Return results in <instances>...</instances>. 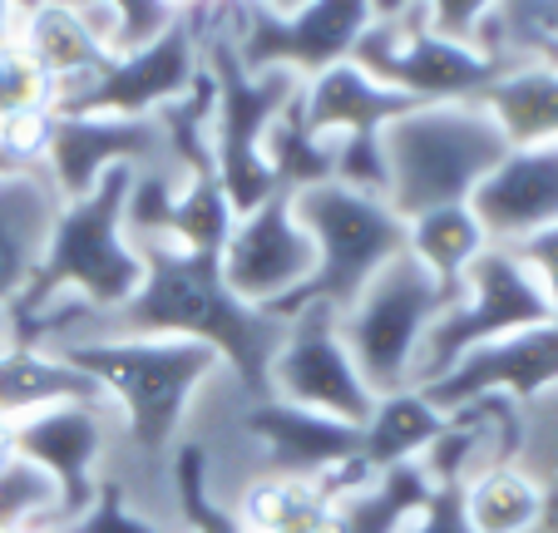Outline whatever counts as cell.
<instances>
[{"label":"cell","mask_w":558,"mask_h":533,"mask_svg":"<svg viewBox=\"0 0 558 533\" xmlns=\"http://www.w3.org/2000/svg\"><path fill=\"white\" fill-rule=\"evenodd\" d=\"M50 355L85 371L119 415L114 460L105 480L134 509L173 529L169 464L189 435L193 405L222 376V361L198 341H163V336H99V341L54 346Z\"/></svg>","instance_id":"1"},{"label":"cell","mask_w":558,"mask_h":533,"mask_svg":"<svg viewBox=\"0 0 558 533\" xmlns=\"http://www.w3.org/2000/svg\"><path fill=\"white\" fill-rule=\"evenodd\" d=\"M144 262V282L119 312L109 316H70L60 336L45 351L70 341H99V336H163V341H198L222 361L247 396H267V366H272L282 326L272 312L238 302L222 282V267L213 252H183L163 238L129 232Z\"/></svg>","instance_id":"2"},{"label":"cell","mask_w":558,"mask_h":533,"mask_svg":"<svg viewBox=\"0 0 558 533\" xmlns=\"http://www.w3.org/2000/svg\"><path fill=\"white\" fill-rule=\"evenodd\" d=\"M134 168H109L85 198L60 208L40 272L11 302V316H40L60 302L85 306V316H109L138 292L144 262L129 238V193Z\"/></svg>","instance_id":"3"},{"label":"cell","mask_w":558,"mask_h":533,"mask_svg":"<svg viewBox=\"0 0 558 533\" xmlns=\"http://www.w3.org/2000/svg\"><path fill=\"white\" fill-rule=\"evenodd\" d=\"M509 148L514 144L485 105H415L380 129L386 203L405 222L435 208H460Z\"/></svg>","instance_id":"4"},{"label":"cell","mask_w":558,"mask_h":533,"mask_svg":"<svg viewBox=\"0 0 558 533\" xmlns=\"http://www.w3.org/2000/svg\"><path fill=\"white\" fill-rule=\"evenodd\" d=\"M292 203L316 247V267L312 282L287 302L277 322H287L302 306H327L341 316L405 252V218L386 198L356 193L347 183H316L306 193H292Z\"/></svg>","instance_id":"5"},{"label":"cell","mask_w":558,"mask_h":533,"mask_svg":"<svg viewBox=\"0 0 558 533\" xmlns=\"http://www.w3.org/2000/svg\"><path fill=\"white\" fill-rule=\"evenodd\" d=\"M203 70L213 80V124H208V144H213V173H218L222 193H228L232 213L243 218L253 213L263 198H272V168L263 158V134L282 105L296 95V74L287 70H243L232 40L218 21V0H208V31H203Z\"/></svg>","instance_id":"6"},{"label":"cell","mask_w":558,"mask_h":533,"mask_svg":"<svg viewBox=\"0 0 558 533\" xmlns=\"http://www.w3.org/2000/svg\"><path fill=\"white\" fill-rule=\"evenodd\" d=\"M460 302V292L440 287L411 252L390 262L386 272L337 316L341 341H347L351 361H356L361 380L371 386V396H396V390L415 386V361L421 346L430 336V326L440 322L450 306Z\"/></svg>","instance_id":"7"},{"label":"cell","mask_w":558,"mask_h":533,"mask_svg":"<svg viewBox=\"0 0 558 533\" xmlns=\"http://www.w3.org/2000/svg\"><path fill=\"white\" fill-rule=\"evenodd\" d=\"M544 322H554V302H548V287L538 282V272L519 252L485 247L474 257L470 272H464L460 302L425 336L421 361H415V390L435 386L474 346H489L499 336L529 331V326H544Z\"/></svg>","instance_id":"8"},{"label":"cell","mask_w":558,"mask_h":533,"mask_svg":"<svg viewBox=\"0 0 558 533\" xmlns=\"http://www.w3.org/2000/svg\"><path fill=\"white\" fill-rule=\"evenodd\" d=\"M351 60L380 84L401 89L415 105H480L489 84L509 74L499 60L480 54L474 45L445 40L430 31V15L421 5H405L396 15H376L361 35Z\"/></svg>","instance_id":"9"},{"label":"cell","mask_w":558,"mask_h":533,"mask_svg":"<svg viewBox=\"0 0 558 533\" xmlns=\"http://www.w3.org/2000/svg\"><path fill=\"white\" fill-rule=\"evenodd\" d=\"M218 21L243 70H287L296 80H312L351 60L376 15L371 0H312L292 15H272L253 0H218Z\"/></svg>","instance_id":"10"},{"label":"cell","mask_w":558,"mask_h":533,"mask_svg":"<svg viewBox=\"0 0 558 533\" xmlns=\"http://www.w3.org/2000/svg\"><path fill=\"white\" fill-rule=\"evenodd\" d=\"M203 31H208V0L173 15V25L144 50L109 60L95 80L54 99V114H119V119H154L183 99L203 80Z\"/></svg>","instance_id":"11"},{"label":"cell","mask_w":558,"mask_h":533,"mask_svg":"<svg viewBox=\"0 0 558 533\" xmlns=\"http://www.w3.org/2000/svg\"><path fill=\"white\" fill-rule=\"evenodd\" d=\"M267 396L282 405L312 410V415L341 420L351 429H361L376 410V396L341 341L337 312H327V306H302L287 316L282 346L267 366Z\"/></svg>","instance_id":"12"},{"label":"cell","mask_w":558,"mask_h":533,"mask_svg":"<svg viewBox=\"0 0 558 533\" xmlns=\"http://www.w3.org/2000/svg\"><path fill=\"white\" fill-rule=\"evenodd\" d=\"M119 415L109 400H60L15 420V455L40 464L60 489V523H74L99 499V484L114 460Z\"/></svg>","instance_id":"13"},{"label":"cell","mask_w":558,"mask_h":533,"mask_svg":"<svg viewBox=\"0 0 558 533\" xmlns=\"http://www.w3.org/2000/svg\"><path fill=\"white\" fill-rule=\"evenodd\" d=\"M218 267L238 302L282 316L287 302L312 282L316 267V247L306 238L302 218H296L292 193L277 189L272 198H263L253 213L232 222L228 242L218 252Z\"/></svg>","instance_id":"14"},{"label":"cell","mask_w":558,"mask_h":533,"mask_svg":"<svg viewBox=\"0 0 558 533\" xmlns=\"http://www.w3.org/2000/svg\"><path fill=\"white\" fill-rule=\"evenodd\" d=\"M40 168L64 203L85 198L109 168L134 173H169V138L158 119H119V114H54L45 124ZM179 173V168H173Z\"/></svg>","instance_id":"15"},{"label":"cell","mask_w":558,"mask_h":533,"mask_svg":"<svg viewBox=\"0 0 558 533\" xmlns=\"http://www.w3.org/2000/svg\"><path fill=\"white\" fill-rule=\"evenodd\" d=\"M558 386V322L529 326V331L499 336L489 346H474L470 355L454 361V371H445L435 386H425V400H430L440 415L470 405L480 396H505L514 405H529L544 390Z\"/></svg>","instance_id":"16"},{"label":"cell","mask_w":558,"mask_h":533,"mask_svg":"<svg viewBox=\"0 0 558 533\" xmlns=\"http://www.w3.org/2000/svg\"><path fill=\"white\" fill-rule=\"evenodd\" d=\"M470 213L489 247L505 252L558 228V144H514L470 193Z\"/></svg>","instance_id":"17"},{"label":"cell","mask_w":558,"mask_h":533,"mask_svg":"<svg viewBox=\"0 0 558 533\" xmlns=\"http://www.w3.org/2000/svg\"><path fill=\"white\" fill-rule=\"evenodd\" d=\"M60 208L64 198L40 163L0 168V306H11L40 272Z\"/></svg>","instance_id":"18"},{"label":"cell","mask_w":558,"mask_h":533,"mask_svg":"<svg viewBox=\"0 0 558 533\" xmlns=\"http://www.w3.org/2000/svg\"><path fill=\"white\" fill-rule=\"evenodd\" d=\"M306 124L327 138H380V129L396 124L401 114H411L415 99H405L401 89L380 84L376 74H366L356 60H341L331 70L302 80L296 89Z\"/></svg>","instance_id":"19"},{"label":"cell","mask_w":558,"mask_h":533,"mask_svg":"<svg viewBox=\"0 0 558 533\" xmlns=\"http://www.w3.org/2000/svg\"><path fill=\"white\" fill-rule=\"evenodd\" d=\"M11 40L54 84V99L80 89L85 80H95L109 60H119L85 15L70 11V5H54V0H25L21 15H15Z\"/></svg>","instance_id":"20"},{"label":"cell","mask_w":558,"mask_h":533,"mask_svg":"<svg viewBox=\"0 0 558 533\" xmlns=\"http://www.w3.org/2000/svg\"><path fill=\"white\" fill-rule=\"evenodd\" d=\"M445 429V415L425 400V390H396V396H380L371 420L361 425V470L376 480L386 470H401V464H421V455L430 450Z\"/></svg>","instance_id":"21"},{"label":"cell","mask_w":558,"mask_h":533,"mask_svg":"<svg viewBox=\"0 0 558 533\" xmlns=\"http://www.w3.org/2000/svg\"><path fill=\"white\" fill-rule=\"evenodd\" d=\"M430 489L435 484L425 480L421 464L386 470L376 480L356 484V489L337 494L322 533H401L415 519V509L430 499Z\"/></svg>","instance_id":"22"},{"label":"cell","mask_w":558,"mask_h":533,"mask_svg":"<svg viewBox=\"0 0 558 533\" xmlns=\"http://www.w3.org/2000/svg\"><path fill=\"white\" fill-rule=\"evenodd\" d=\"M60 400H109L85 371L35 346H11L0 351V415H31V410L60 405Z\"/></svg>","instance_id":"23"},{"label":"cell","mask_w":558,"mask_h":533,"mask_svg":"<svg viewBox=\"0 0 558 533\" xmlns=\"http://www.w3.org/2000/svg\"><path fill=\"white\" fill-rule=\"evenodd\" d=\"M460 509L470 533H538L544 523V489L514 460L485 464L460 484Z\"/></svg>","instance_id":"24"},{"label":"cell","mask_w":558,"mask_h":533,"mask_svg":"<svg viewBox=\"0 0 558 533\" xmlns=\"http://www.w3.org/2000/svg\"><path fill=\"white\" fill-rule=\"evenodd\" d=\"M296 89H302V84H296ZM337 144L341 138L316 134V129L306 124L302 105H296V95H292L282 105V114L267 124L263 158H267V168H272L277 189L306 193V189H316V183H331V178H337Z\"/></svg>","instance_id":"25"},{"label":"cell","mask_w":558,"mask_h":533,"mask_svg":"<svg viewBox=\"0 0 558 533\" xmlns=\"http://www.w3.org/2000/svg\"><path fill=\"white\" fill-rule=\"evenodd\" d=\"M480 105L499 119L509 144H558V74L544 64H514Z\"/></svg>","instance_id":"26"},{"label":"cell","mask_w":558,"mask_h":533,"mask_svg":"<svg viewBox=\"0 0 558 533\" xmlns=\"http://www.w3.org/2000/svg\"><path fill=\"white\" fill-rule=\"evenodd\" d=\"M485 247L489 242H485V232H480V222H474L470 203H460V208H435V213H421V218L405 222V252H411L440 287H450V292L464 287V272H470L474 257Z\"/></svg>","instance_id":"27"},{"label":"cell","mask_w":558,"mask_h":533,"mask_svg":"<svg viewBox=\"0 0 558 533\" xmlns=\"http://www.w3.org/2000/svg\"><path fill=\"white\" fill-rule=\"evenodd\" d=\"M54 523H60L54 480L25 455H11L0 464V533H45Z\"/></svg>","instance_id":"28"},{"label":"cell","mask_w":558,"mask_h":533,"mask_svg":"<svg viewBox=\"0 0 558 533\" xmlns=\"http://www.w3.org/2000/svg\"><path fill=\"white\" fill-rule=\"evenodd\" d=\"M54 5H70L85 15L114 54L144 50L148 40H158L173 25V11H163L158 0H54Z\"/></svg>","instance_id":"29"},{"label":"cell","mask_w":558,"mask_h":533,"mask_svg":"<svg viewBox=\"0 0 558 533\" xmlns=\"http://www.w3.org/2000/svg\"><path fill=\"white\" fill-rule=\"evenodd\" d=\"M514 464L534 484H544L548 474H558V386L544 390L538 400L519 405V450Z\"/></svg>","instance_id":"30"},{"label":"cell","mask_w":558,"mask_h":533,"mask_svg":"<svg viewBox=\"0 0 558 533\" xmlns=\"http://www.w3.org/2000/svg\"><path fill=\"white\" fill-rule=\"evenodd\" d=\"M54 109V84L25 60L15 40L0 45V124L21 114H45Z\"/></svg>","instance_id":"31"},{"label":"cell","mask_w":558,"mask_h":533,"mask_svg":"<svg viewBox=\"0 0 558 533\" xmlns=\"http://www.w3.org/2000/svg\"><path fill=\"white\" fill-rule=\"evenodd\" d=\"M405 5H421V11L430 15L435 35L470 45L474 31H480V21L495 11L499 0H371V15H396V11H405Z\"/></svg>","instance_id":"32"},{"label":"cell","mask_w":558,"mask_h":533,"mask_svg":"<svg viewBox=\"0 0 558 533\" xmlns=\"http://www.w3.org/2000/svg\"><path fill=\"white\" fill-rule=\"evenodd\" d=\"M54 533H173V529L169 523H158V519H148L144 509H134V504L105 480L99 484V499L89 504L74 523H64V529H54Z\"/></svg>","instance_id":"33"},{"label":"cell","mask_w":558,"mask_h":533,"mask_svg":"<svg viewBox=\"0 0 558 533\" xmlns=\"http://www.w3.org/2000/svg\"><path fill=\"white\" fill-rule=\"evenodd\" d=\"M401 533H470L464 509H460V484H435L430 499L415 509V519Z\"/></svg>","instance_id":"34"},{"label":"cell","mask_w":558,"mask_h":533,"mask_svg":"<svg viewBox=\"0 0 558 533\" xmlns=\"http://www.w3.org/2000/svg\"><path fill=\"white\" fill-rule=\"evenodd\" d=\"M538 489H544V523H538V533H558V474H548Z\"/></svg>","instance_id":"35"},{"label":"cell","mask_w":558,"mask_h":533,"mask_svg":"<svg viewBox=\"0 0 558 533\" xmlns=\"http://www.w3.org/2000/svg\"><path fill=\"white\" fill-rule=\"evenodd\" d=\"M25 0H0V45L15 35V15H21Z\"/></svg>","instance_id":"36"},{"label":"cell","mask_w":558,"mask_h":533,"mask_svg":"<svg viewBox=\"0 0 558 533\" xmlns=\"http://www.w3.org/2000/svg\"><path fill=\"white\" fill-rule=\"evenodd\" d=\"M15 455V420L11 415H0V464Z\"/></svg>","instance_id":"37"},{"label":"cell","mask_w":558,"mask_h":533,"mask_svg":"<svg viewBox=\"0 0 558 533\" xmlns=\"http://www.w3.org/2000/svg\"><path fill=\"white\" fill-rule=\"evenodd\" d=\"M253 5H263V11H272V15H292V11H302V5H312V0H253Z\"/></svg>","instance_id":"38"},{"label":"cell","mask_w":558,"mask_h":533,"mask_svg":"<svg viewBox=\"0 0 558 533\" xmlns=\"http://www.w3.org/2000/svg\"><path fill=\"white\" fill-rule=\"evenodd\" d=\"M534 64H544V70H554V74H558V40H554V45H548V50H544V54H538V60H534Z\"/></svg>","instance_id":"39"},{"label":"cell","mask_w":558,"mask_h":533,"mask_svg":"<svg viewBox=\"0 0 558 533\" xmlns=\"http://www.w3.org/2000/svg\"><path fill=\"white\" fill-rule=\"evenodd\" d=\"M158 5H163V11H173V15H183V11H193L198 0H158Z\"/></svg>","instance_id":"40"},{"label":"cell","mask_w":558,"mask_h":533,"mask_svg":"<svg viewBox=\"0 0 558 533\" xmlns=\"http://www.w3.org/2000/svg\"><path fill=\"white\" fill-rule=\"evenodd\" d=\"M45 533H54V529H45Z\"/></svg>","instance_id":"41"}]
</instances>
